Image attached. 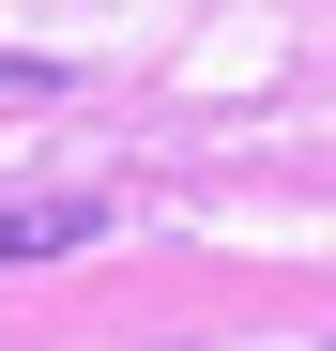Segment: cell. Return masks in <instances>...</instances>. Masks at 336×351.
I'll return each instance as SVG.
<instances>
[{"label": "cell", "mask_w": 336, "mask_h": 351, "mask_svg": "<svg viewBox=\"0 0 336 351\" xmlns=\"http://www.w3.org/2000/svg\"><path fill=\"white\" fill-rule=\"evenodd\" d=\"M92 229H107L92 184H62V199H0V260H77Z\"/></svg>", "instance_id": "6da1fadb"}, {"label": "cell", "mask_w": 336, "mask_h": 351, "mask_svg": "<svg viewBox=\"0 0 336 351\" xmlns=\"http://www.w3.org/2000/svg\"><path fill=\"white\" fill-rule=\"evenodd\" d=\"M321 351H336V336H321Z\"/></svg>", "instance_id": "7a4b0ae2"}]
</instances>
